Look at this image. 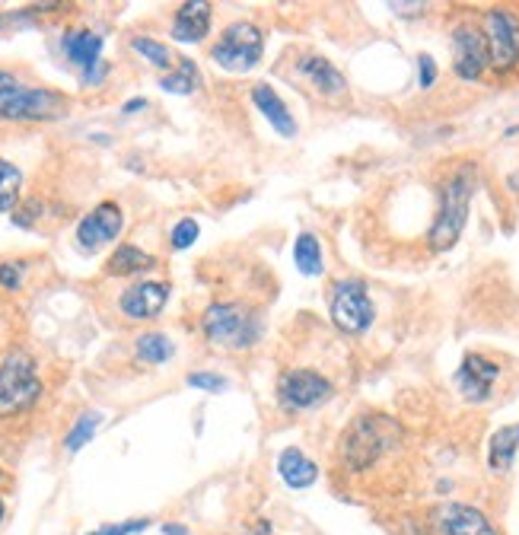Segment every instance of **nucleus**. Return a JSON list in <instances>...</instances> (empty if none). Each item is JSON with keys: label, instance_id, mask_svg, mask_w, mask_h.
<instances>
[{"label": "nucleus", "instance_id": "obj_25", "mask_svg": "<svg viewBox=\"0 0 519 535\" xmlns=\"http://www.w3.org/2000/svg\"><path fill=\"white\" fill-rule=\"evenodd\" d=\"M20 188H23V172L10 160H0V214L13 211L16 201H20Z\"/></svg>", "mask_w": 519, "mask_h": 535}, {"label": "nucleus", "instance_id": "obj_10", "mask_svg": "<svg viewBox=\"0 0 519 535\" xmlns=\"http://www.w3.org/2000/svg\"><path fill=\"white\" fill-rule=\"evenodd\" d=\"M488 42H484V32L472 23H459L453 29V71L459 80L475 83L488 71Z\"/></svg>", "mask_w": 519, "mask_h": 535}, {"label": "nucleus", "instance_id": "obj_34", "mask_svg": "<svg viewBox=\"0 0 519 535\" xmlns=\"http://www.w3.org/2000/svg\"><path fill=\"white\" fill-rule=\"evenodd\" d=\"M137 109H147V102H144V99H131V102H125V112H137Z\"/></svg>", "mask_w": 519, "mask_h": 535}, {"label": "nucleus", "instance_id": "obj_17", "mask_svg": "<svg viewBox=\"0 0 519 535\" xmlns=\"http://www.w3.org/2000/svg\"><path fill=\"white\" fill-rule=\"evenodd\" d=\"M211 32V4L207 0H188L176 10V20H172V39L176 42H201Z\"/></svg>", "mask_w": 519, "mask_h": 535}, {"label": "nucleus", "instance_id": "obj_38", "mask_svg": "<svg viewBox=\"0 0 519 535\" xmlns=\"http://www.w3.org/2000/svg\"><path fill=\"white\" fill-rule=\"evenodd\" d=\"M86 535H102V532H86Z\"/></svg>", "mask_w": 519, "mask_h": 535}, {"label": "nucleus", "instance_id": "obj_20", "mask_svg": "<svg viewBox=\"0 0 519 535\" xmlns=\"http://www.w3.org/2000/svg\"><path fill=\"white\" fill-rule=\"evenodd\" d=\"M519 453V424H504L500 430H494L488 440V465L494 475L510 472V465Z\"/></svg>", "mask_w": 519, "mask_h": 535}, {"label": "nucleus", "instance_id": "obj_9", "mask_svg": "<svg viewBox=\"0 0 519 535\" xmlns=\"http://www.w3.org/2000/svg\"><path fill=\"white\" fill-rule=\"evenodd\" d=\"M332 383L309 367H293L278 376V405L284 411H309L332 399Z\"/></svg>", "mask_w": 519, "mask_h": 535}, {"label": "nucleus", "instance_id": "obj_32", "mask_svg": "<svg viewBox=\"0 0 519 535\" xmlns=\"http://www.w3.org/2000/svg\"><path fill=\"white\" fill-rule=\"evenodd\" d=\"M150 526V520H128V523H118V526H106L99 529L102 535H134V532H144Z\"/></svg>", "mask_w": 519, "mask_h": 535}, {"label": "nucleus", "instance_id": "obj_19", "mask_svg": "<svg viewBox=\"0 0 519 535\" xmlns=\"http://www.w3.org/2000/svg\"><path fill=\"white\" fill-rule=\"evenodd\" d=\"M297 67L322 96H341L344 90H348V80H344V74L322 55H303Z\"/></svg>", "mask_w": 519, "mask_h": 535}, {"label": "nucleus", "instance_id": "obj_21", "mask_svg": "<svg viewBox=\"0 0 519 535\" xmlns=\"http://www.w3.org/2000/svg\"><path fill=\"white\" fill-rule=\"evenodd\" d=\"M153 265H157V258H153L150 252L125 243L112 252V258L106 262V271L112 274V278H128V274H137V271H150Z\"/></svg>", "mask_w": 519, "mask_h": 535}, {"label": "nucleus", "instance_id": "obj_15", "mask_svg": "<svg viewBox=\"0 0 519 535\" xmlns=\"http://www.w3.org/2000/svg\"><path fill=\"white\" fill-rule=\"evenodd\" d=\"M169 303V284L163 281H144L137 287H128L121 293V313L128 319H153L163 313V306Z\"/></svg>", "mask_w": 519, "mask_h": 535}, {"label": "nucleus", "instance_id": "obj_23", "mask_svg": "<svg viewBox=\"0 0 519 535\" xmlns=\"http://www.w3.org/2000/svg\"><path fill=\"white\" fill-rule=\"evenodd\" d=\"M160 86L166 93H176V96H188L195 93L201 86V74H198V64L192 58H182L172 71L160 80Z\"/></svg>", "mask_w": 519, "mask_h": 535}, {"label": "nucleus", "instance_id": "obj_29", "mask_svg": "<svg viewBox=\"0 0 519 535\" xmlns=\"http://www.w3.org/2000/svg\"><path fill=\"white\" fill-rule=\"evenodd\" d=\"M185 383L192 389H204V392H223V389H227V379L217 376V373H188Z\"/></svg>", "mask_w": 519, "mask_h": 535}, {"label": "nucleus", "instance_id": "obj_7", "mask_svg": "<svg viewBox=\"0 0 519 535\" xmlns=\"http://www.w3.org/2000/svg\"><path fill=\"white\" fill-rule=\"evenodd\" d=\"M328 316H332L335 329L344 335H363L370 332L376 319V306L370 300V290L357 278H344L332 287L328 297Z\"/></svg>", "mask_w": 519, "mask_h": 535}, {"label": "nucleus", "instance_id": "obj_5", "mask_svg": "<svg viewBox=\"0 0 519 535\" xmlns=\"http://www.w3.org/2000/svg\"><path fill=\"white\" fill-rule=\"evenodd\" d=\"M42 395L36 360L23 351H10L0 360V418L32 408Z\"/></svg>", "mask_w": 519, "mask_h": 535}, {"label": "nucleus", "instance_id": "obj_13", "mask_svg": "<svg viewBox=\"0 0 519 535\" xmlns=\"http://www.w3.org/2000/svg\"><path fill=\"white\" fill-rule=\"evenodd\" d=\"M434 526L443 535H497V526L491 523L488 513L459 504V500H449V504H440L434 510Z\"/></svg>", "mask_w": 519, "mask_h": 535}, {"label": "nucleus", "instance_id": "obj_36", "mask_svg": "<svg viewBox=\"0 0 519 535\" xmlns=\"http://www.w3.org/2000/svg\"><path fill=\"white\" fill-rule=\"evenodd\" d=\"M0 523H4V500H0Z\"/></svg>", "mask_w": 519, "mask_h": 535}, {"label": "nucleus", "instance_id": "obj_26", "mask_svg": "<svg viewBox=\"0 0 519 535\" xmlns=\"http://www.w3.org/2000/svg\"><path fill=\"white\" fill-rule=\"evenodd\" d=\"M99 421H102V414H99V411H86V414H80L77 424L71 427V434H67V440H64L67 453H77V450H83V446L90 443V440H93V434L99 430Z\"/></svg>", "mask_w": 519, "mask_h": 535}, {"label": "nucleus", "instance_id": "obj_28", "mask_svg": "<svg viewBox=\"0 0 519 535\" xmlns=\"http://www.w3.org/2000/svg\"><path fill=\"white\" fill-rule=\"evenodd\" d=\"M198 233H201V230H198V223H195L192 217L179 220L176 230H172V236H169V239H172V249H179V252L188 249V246H192L195 239H198Z\"/></svg>", "mask_w": 519, "mask_h": 535}, {"label": "nucleus", "instance_id": "obj_24", "mask_svg": "<svg viewBox=\"0 0 519 535\" xmlns=\"http://www.w3.org/2000/svg\"><path fill=\"white\" fill-rule=\"evenodd\" d=\"M134 354L137 360H144V364H166V360L176 354V348H172V341L163 332H147L134 341Z\"/></svg>", "mask_w": 519, "mask_h": 535}, {"label": "nucleus", "instance_id": "obj_3", "mask_svg": "<svg viewBox=\"0 0 519 535\" xmlns=\"http://www.w3.org/2000/svg\"><path fill=\"white\" fill-rule=\"evenodd\" d=\"M204 338L223 351H246L262 338V319L242 303H211L201 316Z\"/></svg>", "mask_w": 519, "mask_h": 535}, {"label": "nucleus", "instance_id": "obj_8", "mask_svg": "<svg viewBox=\"0 0 519 535\" xmlns=\"http://www.w3.org/2000/svg\"><path fill=\"white\" fill-rule=\"evenodd\" d=\"M484 42L488 64L497 74H510L519 67V16L510 7H491L484 13Z\"/></svg>", "mask_w": 519, "mask_h": 535}, {"label": "nucleus", "instance_id": "obj_33", "mask_svg": "<svg viewBox=\"0 0 519 535\" xmlns=\"http://www.w3.org/2000/svg\"><path fill=\"white\" fill-rule=\"evenodd\" d=\"M163 535H188V529H185V526H172V523H166V526H163Z\"/></svg>", "mask_w": 519, "mask_h": 535}, {"label": "nucleus", "instance_id": "obj_27", "mask_svg": "<svg viewBox=\"0 0 519 535\" xmlns=\"http://www.w3.org/2000/svg\"><path fill=\"white\" fill-rule=\"evenodd\" d=\"M131 48L137 51V55H144L153 67H160V71H172V67H176V64H172V51L157 39L137 36V39H131Z\"/></svg>", "mask_w": 519, "mask_h": 535}, {"label": "nucleus", "instance_id": "obj_30", "mask_svg": "<svg viewBox=\"0 0 519 535\" xmlns=\"http://www.w3.org/2000/svg\"><path fill=\"white\" fill-rule=\"evenodd\" d=\"M23 262H0V287L16 290L23 284Z\"/></svg>", "mask_w": 519, "mask_h": 535}, {"label": "nucleus", "instance_id": "obj_31", "mask_svg": "<svg viewBox=\"0 0 519 535\" xmlns=\"http://www.w3.org/2000/svg\"><path fill=\"white\" fill-rule=\"evenodd\" d=\"M418 80H421V90H430V86L437 83V61L430 55H418Z\"/></svg>", "mask_w": 519, "mask_h": 535}, {"label": "nucleus", "instance_id": "obj_37", "mask_svg": "<svg viewBox=\"0 0 519 535\" xmlns=\"http://www.w3.org/2000/svg\"><path fill=\"white\" fill-rule=\"evenodd\" d=\"M513 185H516V188H519V176H516V179H513Z\"/></svg>", "mask_w": 519, "mask_h": 535}, {"label": "nucleus", "instance_id": "obj_22", "mask_svg": "<svg viewBox=\"0 0 519 535\" xmlns=\"http://www.w3.org/2000/svg\"><path fill=\"white\" fill-rule=\"evenodd\" d=\"M293 265L306 278H319L322 274V246L316 233H300L297 243H293Z\"/></svg>", "mask_w": 519, "mask_h": 535}, {"label": "nucleus", "instance_id": "obj_1", "mask_svg": "<svg viewBox=\"0 0 519 535\" xmlns=\"http://www.w3.org/2000/svg\"><path fill=\"white\" fill-rule=\"evenodd\" d=\"M478 185V166L475 163H459L440 185V211L434 227H430V249L446 252L459 243V236L465 230V220H469L472 195Z\"/></svg>", "mask_w": 519, "mask_h": 535}, {"label": "nucleus", "instance_id": "obj_39", "mask_svg": "<svg viewBox=\"0 0 519 535\" xmlns=\"http://www.w3.org/2000/svg\"><path fill=\"white\" fill-rule=\"evenodd\" d=\"M0 475H4V472H0Z\"/></svg>", "mask_w": 519, "mask_h": 535}, {"label": "nucleus", "instance_id": "obj_12", "mask_svg": "<svg viewBox=\"0 0 519 535\" xmlns=\"http://www.w3.org/2000/svg\"><path fill=\"white\" fill-rule=\"evenodd\" d=\"M121 230H125V214H121V207L115 201H102L77 223V243L83 252H96L102 246L115 243Z\"/></svg>", "mask_w": 519, "mask_h": 535}, {"label": "nucleus", "instance_id": "obj_16", "mask_svg": "<svg viewBox=\"0 0 519 535\" xmlns=\"http://www.w3.org/2000/svg\"><path fill=\"white\" fill-rule=\"evenodd\" d=\"M252 102H255V109L265 115V122L281 137H297V118L290 115L287 102L281 99V93L274 90V86L268 83L252 86Z\"/></svg>", "mask_w": 519, "mask_h": 535}, {"label": "nucleus", "instance_id": "obj_2", "mask_svg": "<svg viewBox=\"0 0 519 535\" xmlns=\"http://www.w3.org/2000/svg\"><path fill=\"white\" fill-rule=\"evenodd\" d=\"M402 440V427L386 414H363L341 437V462L354 472L370 469V465L389 453Z\"/></svg>", "mask_w": 519, "mask_h": 535}, {"label": "nucleus", "instance_id": "obj_35", "mask_svg": "<svg viewBox=\"0 0 519 535\" xmlns=\"http://www.w3.org/2000/svg\"><path fill=\"white\" fill-rule=\"evenodd\" d=\"M10 77H13V74H7V71H0V86H4V83H7Z\"/></svg>", "mask_w": 519, "mask_h": 535}, {"label": "nucleus", "instance_id": "obj_11", "mask_svg": "<svg viewBox=\"0 0 519 535\" xmlns=\"http://www.w3.org/2000/svg\"><path fill=\"white\" fill-rule=\"evenodd\" d=\"M61 48L67 61H71L74 67H80V77L83 83H99L102 77H106L109 64L102 61V36L93 29H67L64 39H61Z\"/></svg>", "mask_w": 519, "mask_h": 535}, {"label": "nucleus", "instance_id": "obj_4", "mask_svg": "<svg viewBox=\"0 0 519 535\" xmlns=\"http://www.w3.org/2000/svg\"><path fill=\"white\" fill-rule=\"evenodd\" d=\"M67 112V99L45 86H26L10 77L0 86V122H55Z\"/></svg>", "mask_w": 519, "mask_h": 535}, {"label": "nucleus", "instance_id": "obj_14", "mask_svg": "<svg viewBox=\"0 0 519 535\" xmlns=\"http://www.w3.org/2000/svg\"><path fill=\"white\" fill-rule=\"evenodd\" d=\"M500 376V367L484 354H465V360L456 370V386L465 395V402H488L494 383Z\"/></svg>", "mask_w": 519, "mask_h": 535}, {"label": "nucleus", "instance_id": "obj_18", "mask_svg": "<svg viewBox=\"0 0 519 535\" xmlns=\"http://www.w3.org/2000/svg\"><path fill=\"white\" fill-rule=\"evenodd\" d=\"M278 475L287 488L303 491V488H313L319 481V465L303 450H297V446H287V450H281V456H278Z\"/></svg>", "mask_w": 519, "mask_h": 535}, {"label": "nucleus", "instance_id": "obj_6", "mask_svg": "<svg viewBox=\"0 0 519 535\" xmlns=\"http://www.w3.org/2000/svg\"><path fill=\"white\" fill-rule=\"evenodd\" d=\"M211 58L217 67L230 74H249L255 71L258 64L265 58V36L262 29L249 20L230 23L227 29L220 32V39L211 48Z\"/></svg>", "mask_w": 519, "mask_h": 535}]
</instances>
